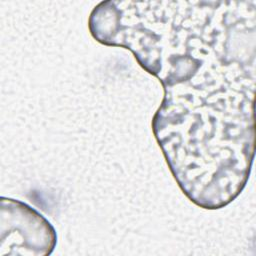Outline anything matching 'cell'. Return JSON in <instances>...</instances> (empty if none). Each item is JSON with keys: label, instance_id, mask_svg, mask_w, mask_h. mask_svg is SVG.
<instances>
[{"label": "cell", "instance_id": "obj_1", "mask_svg": "<svg viewBox=\"0 0 256 256\" xmlns=\"http://www.w3.org/2000/svg\"><path fill=\"white\" fill-rule=\"evenodd\" d=\"M88 28L160 81L152 131L185 196L208 210L234 201L254 160L256 0H107Z\"/></svg>", "mask_w": 256, "mask_h": 256}, {"label": "cell", "instance_id": "obj_2", "mask_svg": "<svg viewBox=\"0 0 256 256\" xmlns=\"http://www.w3.org/2000/svg\"><path fill=\"white\" fill-rule=\"evenodd\" d=\"M0 255H50L57 233L50 221L20 200L1 197Z\"/></svg>", "mask_w": 256, "mask_h": 256}]
</instances>
